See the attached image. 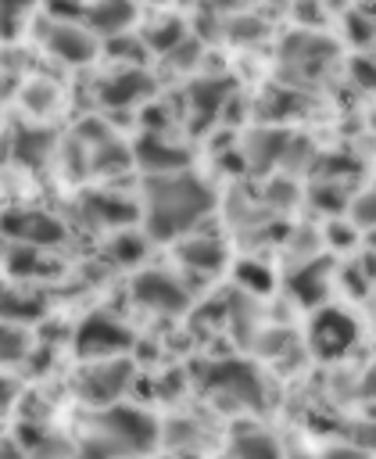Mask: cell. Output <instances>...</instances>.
<instances>
[{"label": "cell", "mask_w": 376, "mask_h": 459, "mask_svg": "<svg viewBox=\"0 0 376 459\" xmlns=\"http://www.w3.org/2000/svg\"><path fill=\"white\" fill-rule=\"evenodd\" d=\"M150 90H154L150 75H147V72L129 68V72H122V75H115V79H107V82H104L100 100H104V104H132V100L147 97Z\"/></svg>", "instance_id": "7c38bea8"}, {"label": "cell", "mask_w": 376, "mask_h": 459, "mask_svg": "<svg viewBox=\"0 0 376 459\" xmlns=\"http://www.w3.org/2000/svg\"><path fill=\"white\" fill-rule=\"evenodd\" d=\"M211 208V190L183 172H158L147 183V230L150 237H179Z\"/></svg>", "instance_id": "6da1fadb"}, {"label": "cell", "mask_w": 376, "mask_h": 459, "mask_svg": "<svg viewBox=\"0 0 376 459\" xmlns=\"http://www.w3.org/2000/svg\"><path fill=\"white\" fill-rule=\"evenodd\" d=\"M136 161L147 165L150 172H179V169L186 165V154H183L179 147H168L165 140H158V136L150 133V136L140 140V147H136Z\"/></svg>", "instance_id": "4fadbf2b"}, {"label": "cell", "mask_w": 376, "mask_h": 459, "mask_svg": "<svg viewBox=\"0 0 376 459\" xmlns=\"http://www.w3.org/2000/svg\"><path fill=\"white\" fill-rule=\"evenodd\" d=\"M4 230H7L11 240L32 244V247H39V244H57V240L64 237L61 222L50 219V215H43V212H11V215L4 219Z\"/></svg>", "instance_id": "ba28073f"}, {"label": "cell", "mask_w": 376, "mask_h": 459, "mask_svg": "<svg viewBox=\"0 0 376 459\" xmlns=\"http://www.w3.org/2000/svg\"><path fill=\"white\" fill-rule=\"evenodd\" d=\"M132 298L143 301L147 308H158V312H168V316L186 308V290L172 276H165L158 269H147V273H140L132 280Z\"/></svg>", "instance_id": "52a82bcc"}, {"label": "cell", "mask_w": 376, "mask_h": 459, "mask_svg": "<svg viewBox=\"0 0 376 459\" xmlns=\"http://www.w3.org/2000/svg\"><path fill=\"white\" fill-rule=\"evenodd\" d=\"M290 287H294V294H297L304 305L322 301V298H326V262H312V265H304L301 273H294V276H290Z\"/></svg>", "instance_id": "9a60e30c"}, {"label": "cell", "mask_w": 376, "mask_h": 459, "mask_svg": "<svg viewBox=\"0 0 376 459\" xmlns=\"http://www.w3.org/2000/svg\"><path fill=\"white\" fill-rule=\"evenodd\" d=\"M179 258L186 265L201 269V273H211V269L222 265V244H215V240H186L179 247Z\"/></svg>", "instance_id": "e0dca14e"}, {"label": "cell", "mask_w": 376, "mask_h": 459, "mask_svg": "<svg viewBox=\"0 0 376 459\" xmlns=\"http://www.w3.org/2000/svg\"><path fill=\"white\" fill-rule=\"evenodd\" d=\"M129 373H132V366H129L125 359H104V362H97L93 369L82 373L79 391H82L86 402H93V405H107V402H115V398L122 394Z\"/></svg>", "instance_id": "8992f818"}, {"label": "cell", "mask_w": 376, "mask_h": 459, "mask_svg": "<svg viewBox=\"0 0 376 459\" xmlns=\"http://www.w3.org/2000/svg\"><path fill=\"white\" fill-rule=\"evenodd\" d=\"M351 75L362 90H376V61H355L351 65Z\"/></svg>", "instance_id": "d4e9b609"}, {"label": "cell", "mask_w": 376, "mask_h": 459, "mask_svg": "<svg viewBox=\"0 0 376 459\" xmlns=\"http://www.w3.org/2000/svg\"><path fill=\"white\" fill-rule=\"evenodd\" d=\"M233 455L236 459H279V448L265 434H244V437H236Z\"/></svg>", "instance_id": "d6986e66"}, {"label": "cell", "mask_w": 376, "mask_h": 459, "mask_svg": "<svg viewBox=\"0 0 376 459\" xmlns=\"http://www.w3.org/2000/svg\"><path fill=\"white\" fill-rule=\"evenodd\" d=\"M86 208H90L100 222H129V219L136 215L132 204H122V201H115V197H90Z\"/></svg>", "instance_id": "ffe728a7"}, {"label": "cell", "mask_w": 376, "mask_h": 459, "mask_svg": "<svg viewBox=\"0 0 376 459\" xmlns=\"http://www.w3.org/2000/svg\"><path fill=\"white\" fill-rule=\"evenodd\" d=\"M47 147H50V136H47L43 129H18V147H14L18 161H25V165H39L43 154H47Z\"/></svg>", "instance_id": "ac0fdd59"}, {"label": "cell", "mask_w": 376, "mask_h": 459, "mask_svg": "<svg viewBox=\"0 0 376 459\" xmlns=\"http://www.w3.org/2000/svg\"><path fill=\"white\" fill-rule=\"evenodd\" d=\"M158 441V423L140 409H107L97 423V437L86 445V459L140 455Z\"/></svg>", "instance_id": "7a4b0ae2"}, {"label": "cell", "mask_w": 376, "mask_h": 459, "mask_svg": "<svg viewBox=\"0 0 376 459\" xmlns=\"http://www.w3.org/2000/svg\"><path fill=\"white\" fill-rule=\"evenodd\" d=\"M286 143H290V140H286L279 129H254V133L247 136V147H244L247 169H254V172L272 169L276 161L286 158Z\"/></svg>", "instance_id": "30bf717a"}, {"label": "cell", "mask_w": 376, "mask_h": 459, "mask_svg": "<svg viewBox=\"0 0 376 459\" xmlns=\"http://www.w3.org/2000/svg\"><path fill=\"white\" fill-rule=\"evenodd\" d=\"M236 273H240V283L251 287V290H269V287H272V276H269L261 265H254V262H244Z\"/></svg>", "instance_id": "603a6c76"}, {"label": "cell", "mask_w": 376, "mask_h": 459, "mask_svg": "<svg viewBox=\"0 0 376 459\" xmlns=\"http://www.w3.org/2000/svg\"><path fill=\"white\" fill-rule=\"evenodd\" d=\"M4 459H21V452H18V445H14V441H7V445H4Z\"/></svg>", "instance_id": "83f0119b"}, {"label": "cell", "mask_w": 376, "mask_h": 459, "mask_svg": "<svg viewBox=\"0 0 376 459\" xmlns=\"http://www.w3.org/2000/svg\"><path fill=\"white\" fill-rule=\"evenodd\" d=\"M111 251H115V258H118V262H132V258H140V255H143V240H136V237H118Z\"/></svg>", "instance_id": "cb8c5ba5"}, {"label": "cell", "mask_w": 376, "mask_h": 459, "mask_svg": "<svg viewBox=\"0 0 376 459\" xmlns=\"http://www.w3.org/2000/svg\"><path fill=\"white\" fill-rule=\"evenodd\" d=\"M329 54H333L329 39H322V36H308V32L290 36V39L283 43V61H286L290 68H319Z\"/></svg>", "instance_id": "8fae6325"}, {"label": "cell", "mask_w": 376, "mask_h": 459, "mask_svg": "<svg viewBox=\"0 0 376 459\" xmlns=\"http://www.w3.org/2000/svg\"><path fill=\"white\" fill-rule=\"evenodd\" d=\"M129 344H132V333L111 316H90L75 330V348L82 355H115V351H125Z\"/></svg>", "instance_id": "5b68a950"}, {"label": "cell", "mask_w": 376, "mask_h": 459, "mask_svg": "<svg viewBox=\"0 0 376 459\" xmlns=\"http://www.w3.org/2000/svg\"><path fill=\"white\" fill-rule=\"evenodd\" d=\"M369 122H372V129H376V108H372V115H369Z\"/></svg>", "instance_id": "f1b7e54d"}, {"label": "cell", "mask_w": 376, "mask_h": 459, "mask_svg": "<svg viewBox=\"0 0 376 459\" xmlns=\"http://www.w3.org/2000/svg\"><path fill=\"white\" fill-rule=\"evenodd\" d=\"M351 215H355V226H369V230H376V183L365 186V190L351 201Z\"/></svg>", "instance_id": "44dd1931"}, {"label": "cell", "mask_w": 376, "mask_h": 459, "mask_svg": "<svg viewBox=\"0 0 376 459\" xmlns=\"http://www.w3.org/2000/svg\"><path fill=\"white\" fill-rule=\"evenodd\" d=\"M312 351L319 359H340L355 341H358V326L347 312L340 308H322L315 319H312Z\"/></svg>", "instance_id": "3957f363"}, {"label": "cell", "mask_w": 376, "mask_h": 459, "mask_svg": "<svg viewBox=\"0 0 376 459\" xmlns=\"http://www.w3.org/2000/svg\"><path fill=\"white\" fill-rule=\"evenodd\" d=\"M147 43H150L154 50H172V47L186 43V39H183V25H179V22H161V25L147 36Z\"/></svg>", "instance_id": "7402d4cb"}, {"label": "cell", "mask_w": 376, "mask_h": 459, "mask_svg": "<svg viewBox=\"0 0 376 459\" xmlns=\"http://www.w3.org/2000/svg\"><path fill=\"white\" fill-rule=\"evenodd\" d=\"M351 441H355L358 448H365V452H376V420L358 423V427L351 430Z\"/></svg>", "instance_id": "484cf974"}, {"label": "cell", "mask_w": 376, "mask_h": 459, "mask_svg": "<svg viewBox=\"0 0 376 459\" xmlns=\"http://www.w3.org/2000/svg\"><path fill=\"white\" fill-rule=\"evenodd\" d=\"M43 39H47V47L61 57V61H72V65H79V61H90L93 57V39L86 36V32H79V25H68V22H50L47 29H43Z\"/></svg>", "instance_id": "9c48e42d"}, {"label": "cell", "mask_w": 376, "mask_h": 459, "mask_svg": "<svg viewBox=\"0 0 376 459\" xmlns=\"http://www.w3.org/2000/svg\"><path fill=\"white\" fill-rule=\"evenodd\" d=\"M32 0H4V22H7V32H11V22L29 7Z\"/></svg>", "instance_id": "4316f807"}, {"label": "cell", "mask_w": 376, "mask_h": 459, "mask_svg": "<svg viewBox=\"0 0 376 459\" xmlns=\"http://www.w3.org/2000/svg\"><path fill=\"white\" fill-rule=\"evenodd\" d=\"M204 387L226 398H236L244 405H261V380L247 362H215L204 373Z\"/></svg>", "instance_id": "277c9868"}, {"label": "cell", "mask_w": 376, "mask_h": 459, "mask_svg": "<svg viewBox=\"0 0 376 459\" xmlns=\"http://www.w3.org/2000/svg\"><path fill=\"white\" fill-rule=\"evenodd\" d=\"M229 93V86L222 79H197L190 86V108L201 115V118H211L218 108H222V97Z\"/></svg>", "instance_id": "2e32d148"}, {"label": "cell", "mask_w": 376, "mask_h": 459, "mask_svg": "<svg viewBox=\"0 0 376 459\" xmlns=\"http://www.w3.org/2000/svg\"><path fill=\"white\" fill-rule=\"evenodd\" d=\"M90 22L100 32H122L132 22V4L129 0H97L90 7Z\"/></svg>", "instance_id": "5bb4252c"}]
</instances>
